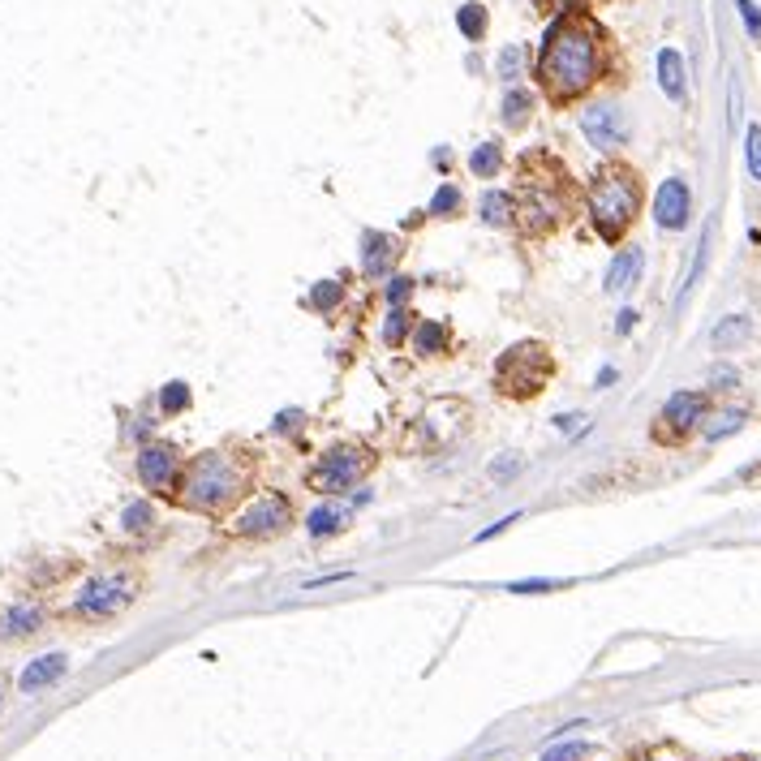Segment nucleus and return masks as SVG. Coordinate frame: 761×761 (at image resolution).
I'll return each instance as SVG.
<instances>
[{
  "mask_svg": "<svg viewBox=\"0 0 761 761\" xmlns=\"http://www.w3.org/2000/svg\"><path fill=\"white\" fill-rule=\"evenodd\" d=\"M602 69V35L585 13H564L538 52V82L547 86L551 99H577L581 91H590L598 82Z\"/></svg>",
  "mask_w": 761,
  "mask_h": 761,
  "instance_id": "nucleus-1",
  "label": "nucleus"
},
{
  "mask_svg": "<svg viewBox=\"0 0 761 761\" xmlns=\"http://www.w3.org/2000/svg\"><path fill=\"white\" fill-rule=\"evenodd\" d=\"M177 499L194 512H207V516H220L228 512L246 491V469L237 465L233 452H198L194 461L181 465V478H177Z\"/></svg>",
  "mask_w": 761,
  "mask_h": 761,
  "instance_id": "nucleus-2",
  "label": "nucleus"
},
{
  "mask_svg": "<svg viewBox=\"0 0 761 761\" xmlns=\"http://www.w3.org/2000/svg\"><path fill=\"white\" fill-rule=\"evenodd\" d=\"M637 207H641L637 172L611 164V168H602L594 177V185H590V220H594L602 241H620L628 233V224L637 220Z\"/></svg>",
  "mask_w": 761,
  "mask_h": 761,
  "instance_id": "nucleus-3",
  "label": "nucleus"
},
{
  "mask_svg": "<svg viewBox=\"0 0 761 761\" xmlns=\"http://www.w3.org/2000/svg\"><path fill=\"white\" fill-rule=\"evenodd\" d=\"M138 598V577L125 568H108V572H95L78 585L74 602H69V615L86 624H104V620H117L134 607Z\"/></svg>",
  "mask_w": 761,
  "mask_h": 761,
  "instance_id": "nucleus-4",
  "label": "nucleus"
},
{
  "mask_svg": "<svg viewBox=\"0 0 761 761\" xmlns=\"http://www.w3.org/2000/svg\"><path fill=\"white\" fill-rule=\"evenodd\" d=\"M551 370H555V362H551L547 344L521 340V344H512V349L495 362V387L508 400H529V396H538L542 387H547Z\"/></svg>",
  "mask_w": 761,
  "mask_h": 761,
  "instance_id": "nucleus-5",
  "label": "nucleus"
},
{
  "mask_svg": "<svg viewBox=\"0 0 761 761\" xmlns=\"http://www.w3.org/2000/svg\"><path fill=\"white\" fill-rule=\"evenodd\" d=\"M568 215V181L551 172V177H529L521 181V203H516V220H521L525 233H551V228Z\"/></svg>",
  "mask_w": 761,
  "mask_h": 761,
  "instance_id": "nucleus-6",
  "label": "nucleus"
},
{
  "mask_svg": "<svg viewBox=\"0 0 761 761\" xmlns=\"http://www.w3.org/2000/svg\"><path fill=\"white\" fill-rule=\"evenodd\" d=\"M370 465H375V452H370L366 443H336V448L323 452V461L310 469V486L319 495H344L366 478Z\"/></svg>",
  "mask_w": 761,
  "mask_h": 761,
  "instance_id": "nucleus-7",
  "label": "nucleus"
},
{
  "mask_svg": "<svg viewBox=\"0 0 761 761\" xmlns=\"http://www.w3.org/2000/svg\"><path fill=\"white\" fill-rule=\"evenodd\" d=\"M289 525H293V499L280 495V491H263L258 499H250V504L241 508L233 529H237V538L263 542V538H280Z\"/></svg>",
  "mask_w": 761,
  "mask_h": 761,
  "instance_id": "nucleus-8",
  "label": "nucleus"
},
{
  "mask_svg": "<svg viewBox=\"0 0 761 761\" xmlns=\"http://www.w3.org/2000/svg\"><path fill=\"white\" fill-rule=\"evenodd\" d=\"M181 452L172 443H142L138 452V482L155 495H172V486L181 478Z\"/></svg>",
  "mask_w": 761,
  "mask_h": 761,
  "instance_id": "nucleus-9",
  "label": "nucleus"
},
{
  "mask_svg": "<svg viewBox=\"0 0 761 761\" xmlns=\"http://www.w3.org/2000/svg\"><path fill=\"white\" fill-rule=\"evenodd\" d=\"M706 422V396L701 392H676L663 405V413H658V430L654 435L663 443H680L684 435H693V430Z\"/></svg>",
  "mask_w": 761,
  "mask_h": 761,
  "instance_id": "nucleus-10",
  "label": "nucleus"
},
{
  "mask_svg": "<svg viewBox=\"0 0 761 761\" xmlns=\"http://www.w3.org/2000/svg\"><path fill=\"white\" fill-rule=\"evenodd\" d=\"M581 134L594 142V147H620V142L628 138V125H624V112L615 104H594L581 112Z\"/></svg>",
  "mask_w": 761,
  "mask_h": 761,
  "instance_id": "nucleus-11",
  "label": "nucleus"
},
{
  "mask_svg": "<svg viewBox=\"0 0 761 761\" xmlns=\"http://www.w3.org/2000/svg\"><path fill=\"white\" fill-rule=\"evenodd\" d=\"M688 211H693V194H688V185L680 177H667L663 185H658V194H654V220H658V228L676 233V228L688 224Z\"/></svg>",
  "mask_w": 761,
  "mask_h": 761,
  "instance_id": "nucleus-12",
  "label": "nucleus"
},
{
  "mask_svg": "<svg viewBox=\"0 0 761 761\" xmlns=\"http://www.w3.org/2000/svg\"><path fill=\"white\" fill-rule=\"evenodd\" d=\"M43 624H48V611L31 598H18L0 611V641H26V637H35Z\"/></svg>",
  "mask_w": 761,
  "mask_h": 761,
  "instance_id": "nucleus-13",
  "label": "nucleus"
},
{
  "mask_svg": "<svg viewBox=\"0 0 761 761\" xmlns=\"http://www.w3.org/2000/svg\"><path fill=\"white\" fill-rule=\"evenodd\" d=\"M400 258V241L392 233H375V228H366L362 233V271L370 280L379 276H392V263Z\"/></svg>",
  "mask_w": 761,
  "mask_h": 761,
  "instance_id": "nucleus-14",
  "label": "nucleus"
},
{
  "mask_svg": "<svg viewBox=\"0 0 761 761\" xmlns=\"http://www.w3.org/2000/svg\"><path fill=\"white\" fill-rule=\"evenodd\" d=\"M65 671H69V658H65V654H39V658H31V663L22 667L18 688H22L26 697H31V693H43V688L61 684V680H65Z\"/></svg>",
  "mask_w": 761,
  "mask_h": 761,
  "instance_id": "nucleus-15",
  "label": "nucleus"
},
{
  "mask_svg": "<svg viewBox=\"0 0 761 761\" xmlns=\"http://www.w3.org/2000/svg\"><path fill=\"white\" fill-rule=\"evenodd\" d=\"M641 267H645V254H641V246H628V250H620V254H615V263L607 267V293H628V289H637Z\"/></svg>",
  "mask_w": 761,
  "mask_h": 761,
  "instance_id": "nucleus-16",
  "label": "nucleus"
},
{
  "mask_svg": "<svg viewBox=\"0 0 761 761\" xmlns=\"http://www.w3.org/2000/svg\"><path fill=\"white\" fill-rule=\"evenodd\" d=\"M413 349H418L422 357L448 353V349H452V332H448V323H435V319L413 323Z\"/></svg>",
  "mask_w": 761,
  "mask_h": 761,
  "instance_id": "nucleus-17",
  "label": "nucleus"
},
{
  "mask_svg": "<svg viewBox=\"0 0 761 761\" xmlns=\"http://www.w3.org/2000/svg\"><path fill=\"white\" fill-rule=\"evenodd\" d=\"M658 86L667 91V99H684V56L676 48L658 52Z\"/></svg>",
  "mask_w": 761,
  "mask_h": 761,
  "instance_id": "nucleus-18",
  "label": "nucleus"
},
{
  "mask_svg": "<svg viewBox=\"0 0 761 761\" xmlns=\"http://www.w3.org/2000/svg\"><path fill=\"white\" fill-rule=\"evenodd\" d=\"M344 525H349V508H340V504H319L306 516L310 538H332V534H340Z\"/></svg>",
  "mask_w": 761,
  "mask_h": 761,
  "instance_id": "nucleus-19",
  "label": "nucleus"
},
{
  "mask_svg": "<svg viewBox=\"0 0 761 761\" xmlns=\"http://www.w3.org/2000/svg\"><path fill=\"white\" fill-rule=\"evenodd\" d=\"M749 336H753V319H749V314H727V319L710 332V344H714V349H740Z\"/></svg>",
  "mask_w": 761,
  "mask_h": 761,
  "instance_id": "nucleus-20",
  "label": "nucleus"
},
{
  "mask_svg": "<svg viewBox=\"0 0 761 761\" xmlns=\"http://www.w3.org/2000/svg\"><path fill=\"white\" fill-rule=\"evenodd\" d=\"M478 211H482V220L495 224V228H504V224L516 220V203H512V194H504V190H486Z\"/></svg>",
  "mask_w": 761,
  "mask_h": 761,
  "instance_id": "nucleus-21",
  "label": "nucleus"
},
{
  "mask_svg": "<svg viewBox=\"0 0 761 761\" xmlns=\"http://www.w3.org/2000/svg\"><path fill=\"white\" fill-rule=\"evenodd\" d=\"M155 508H151V499H134V504H125V512H121V525H125V534H134V538H142V534H151L155 529Z\"/></svg>",
  "mask_w": 761,
  "mask_h": 761,
  "instance_id": "nucleus-22",
  "label": "nucleus"
},
{
  "mask_svg": "<svg viewBox=\"0 0 761 761\" xmlns=\"http://www.w3.org/2000/svg\"><path fill=\"white\" fill-rule=\"evenodd\" d=\"M409 332H413L409 306H392V314H387V323H383V344L387 349H400V344L409 340Z\"/></svg>",
  "mask_w": 761,
  "mask_h": 761,
  "instance_id": "nucleus-23",
  "label": "nucleus"
},
{
  "mask_svg": "<svg viewBox=\"0 0 761 761\" xmlns=\"http://www.w3.org/2000/svg\"><path fill=\"white\" fill-rule=\"evenodd\" d=\"M465 207V194H461V185H439V190H435V198H430V215H435V220H452V215L456 211H461Z\"/></svg>",
  "mask_w": 761,
  "mask_h": 761,
  "instance_id": "nucleus-24",
  "label": "nucleus"
},
{
  "mask_svg": "<svg viewBox=\"0 0 761 761\" xmlns=\"http://www.w3.org/2000/svg\"><path fill=\"white\" fill-rule=\"evenodd\" d=\"M499 164H504V155H499V142H478L469 155V172L473 177H495Z\"/></svg>",
  "mask_w": 761,
  "mask_h": 761,
  "instance_id": "nucleus-25",
  "label": "nucleus"
},
{
  "mask_svg": "<svg viewBox=\"0 0 761 761\" xmlns=\"http://www.w3.org/2000/svg\"><path fill=\"white\" fill-rule=\"evenodd\" d=\"M456 26H461V35H465L469 43H478V39L486 35V9L478 5V0H469V5L456 9Z\"/></svg>",
  "mask_w": 761,
  "mask_h": 761,
  "instance_id": "nucleus-26",
  "label": "nucleus"
},
{
  "mask_svg": "<svg viewBox=\"0 0 761 761\" xmlns=\"http://www.w3.org/2000/svg\"><path fill=\"white\" fill-rule=\"evenodd\" d=\"M529 112H534V99H529V91H508L504 95V125L508 129H521L529 121Z\"/></svg>",
  "mask_w": 761,
  "mask_h": 761,
  "instance_id": "nucleus-27",
  "label": "nucleus"
},
{
  "mask_svg": "<svg viewBox=\"0 0 761 761\" xmlns=\"http://www.w3.org/2000/svg\"><path fill=\"white\" fill-rule=\"evenodd\" d=\"M340 301H344V284H340V280H319V284L310 289V306L319 310V314H332Z\"/></svg>",
  "mask_w": 761,
  "mask_h": 761,
  "instance_id": "nucleus-28",
  "label": "nucleus"
},
{
  "mask_svg": "<svg viewBox=\"0 0 761 761\" xmlns=\"http://www.w3.org/2000/svg\"><path fill=\"white\" fill-rule=\"evenodd\" d=\"M736 430H744V413L740 409H723V413H714V422H706V439L719 443L727 435H736Z\"/></svg>",
  "mask_w": 761,
  "mask_h": 761,
  "instance_id": "nucleus-29",
  "label": "nucleus"
},
{
  "mask_svg": "<svg viewBox=\"0 0 761 761\" xmlns=\"http://www.w3.org/2000/svg\"><path fill=\"white\" fill-rule=\"evenodd\" d=\"M181 409H190V387H185L181 379H172V383L160 387V413L172 418V413H181Z\"/></svg>",
  "mask_w": 761,
  "mask_h": 761,
  "instance_id": "nucleus-30",
  "label": "nucleus"
},
{
  "mask_svg": "<svg viewBox=\"0 0 761 761\" xmlns=\"http://www.w3.org/2000/svg\"><path fill=\"white\" fill-rule=\"evenodd\" d=\"M594 749L585 740H568V744H551L547 753H542V761H581V757H590Z\"/></svg>",
  "mask_w": 761,
  "mask_h": 761,
  "instance_id": "nucleus-31",
  "label": "nucleus"
},
{
  "mask_svg": "<svg viewBox=\"0 0 761 761\" xmlns=\"http://www.w3.org/2000/svg\"><path fill=\"white\" fill-rule=\"evenodd\" d=\"M521 48H504V52H499V78H504V82H516V78H521Z\"/></svg>",
  "mask_w": 761,
  "mask_h": 761,
  "instance_id": "nucleus-32",
  "label": "nucleus"
},
{
  "mask_svg": "<svg viewBox=\"0 0 761 761\" xmlns=\"http://www.w3.org/2000/svg\"><path fill=\"white\" fill-rule=\"evenodd\" d=\"M744 155H749L753 177L761 181V125H749V138H744Z\"/></svg>",
  "mask_w": 761,
  "mask_h": 761,
  "instance_id": "nucleus-33",
  "label": "nucleus"
},
{
  "mask_svg": "<svg viewBox=\"0 0 761 761\" xmlns=\"http://www.w3.org/2000/svg\"><path fill=\"white\" fill-rule=\"evenodd\" d=\"M383 293H387V306H405L409 293H413V280H409V276H392Z\"/></svg>",
  "mask_w": 761,
  "mask_h": 761,
  "instance_id": "nucleus-34",
  "label": "nucleus"
},
{
  "mask_svg": "<svg viewBox=\"0 0 761 761\" xmlns=\"http://www.w3.org/2000/svg\"><path fill=\"white\" fill-rule=\"evenodd\" d=\"M568 581H512L508 590L512 594H551V590H564Z\"/></svg>",
  "mask_w": 761,
  "mask_h": 761,
  "instance_id": "nucleus-35",
  "label": "nucleus"
},
{
  "mask_svg": "<svg viewBox=\"0 0 761 761\" xmlns=\"http://www.w3.org/2000/svg\"><path fill=\"white\" fill-rule=\"evenodd\" d=\"M512 473H521V456H504V461L491 465V478H495V482H508Z\"/></svg>",
  "mask_w": 761,
  "mask_h": 761,
  "instance_id": "nucleus-36",
  "label": "nucleus"
},
{
  "mask_svg": "<svg viewBox=\"0 0 761 761\" xmlns=\"http://www.w3.org/2000/svg\"><path fill=\"white\" fill-rule=\"evenodd\" d=\"M736 5H740V13H744V26H749L753 35H761V9L753 5V0H736Z\"/></svg>",
  "mask_w": 761,
  "mask_h": 761,
  "instance_id": "nucleus-37",
  "label": "nucleus"
},
{
  "mask_svg": "<svg viewBox=\"0 0 761 761\" xmlns=\"http://www.w3.org/2000/svg\"><path fill=\"white\" fill-rule=\"evenodd\" d=\"M512 521H521V516H516V512H512V516H504V521H495V525H491V529H482V534H478V542H491V538H495V534H504V529H508V525H512Z\"/></svg>",
  "mask_w": 761,
  "mask_h": 761,
  "instance_id": "nucleus-38",
  "label": "nucleus"
},
{
  "mask_svg": "<svg viewBox=\"0 0 761 761\" xmlns=\"http://www.w3.org/2000/svg\"><path fill=\"white\" fill-rule=\"evenodd\" d=\"M710 379H714V387H736L740 383V375H736V370H727V366H719Z\"/></svg>",
  "mask_w": 761,
  "mask_h": 761,
  "instance_id": "nucleus-39",
  "label": "nucleus"
},
{
  "mask_svg": "<svg viewBox=\"0 0 761 761\" xmlns=\"http://www.w3.org/2000/svg\"><path fill=\"white\" fill-rule=\"evenodd\" d=\"M297 426H301V413H297V409H289V413H280V418H276L280 435H284V430H297Z\"/></svg>",
  "mask_w": 761,
  "mask_h": 761,
  "instance_id": "nucleus-40",
  "label": "nucleus"
},
{
  "mask_svg": "<svg viewBox=\"0 0 761 761\" xmlns=\"http://www.w3.org/2000/svg\"><path fill=\"white\" fill-rule=\"evenodd\" d=\"M633 327H637V310H620V323H615V332L628 336V332H633Z\"/></svg>",
  "mask_w": 761,
  "mask_h": 761,
  "instance_id": "nucleus-41",
  "label": "nucleus"
},
{
  "mask_svg": "<svg viewBox=\"0 0 761 761\" xmlns=\"http://www.w3.org/2000/svg\"><path fill=\"white\" fill-rule=\"evenodd\" d=\"M611 383H615V370L602 366V370H598V387H611Z\"/></svg>",
  "mask_w": 761,
  "mask_h": 761,
  "instance_id": "nucleus-42",
  "label": "nucleus"
},
{
  "mask_svg": "<svg viewBox=\"0 0 761 761\" xmlns=\"http://www.w3.org/2000/svg\"><path fill=\"white\" fill-rule=\"evenodd\" d=\"M555 426H559V430H572V426H577V413H564V418H555Z\"/></svg>",
  "mask_w": 761,
  "mask_h": 761,
  "instance_id": "nucleus-43",
  "label": "nucleus"
},
{
  "mask_svg": "<svg viewBox=\"0 0 761 761\" xmlns=\"http://www.w3.org/2000/svg\"><path fill=\"white\" fill-rule=\"evenodd\" d=\"M0 706H5V688H0Z\"/></svg>",
  "mask_w": 761,
  "mask_h": 761,
  "instance_id": "nucleus-44",
  "label": "nucleus"
},
{
  "mask_svg": "<svg viewBox=\"0 0 761 761\" xmlns=\"http://www.w3.org/2000/svg\"><path fill=\"white\" fill-rule=\"evenodd\" d=\"M547 5H564V0H547Z\"/></svg>",
  "mask_w": 761,
  "mask_h": 761,
  "instance_id": "nucleus-45",
  "label": "nucleus"
},
{
  "mask_svg": "<svg viewBox=\"0 0 761 761\" xmlns=\"http://www.w3.org/2000/svg\"><path fill=\"white\" fill-rule=\"evenodd\" d=\"M654 761H667V757H654Z\"/></svg>",
  "mask_w": 761,
  "mask_h": 761,
  "instance_id": "nucleus-46",
  "label": "nucleus"
}]
</instances>
